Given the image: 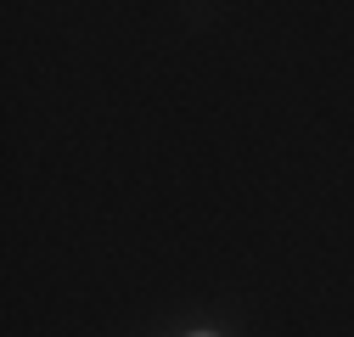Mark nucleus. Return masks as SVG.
<instances>
[{"instance_id": "nucleus-1", "label": "nucleus", "mask_w": 354, "mask_h": 337, "mask_svg": "<svg viewBox=\"0 0 354 337\" xmlns=\"http://www.w3.org/2000/svg\"><path fill=\"white\" fill-rule=\"evenodd\" d=\"M197 337H214V331H197Z\"/></svg>"}]
</instances>
